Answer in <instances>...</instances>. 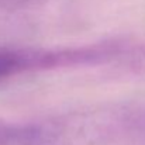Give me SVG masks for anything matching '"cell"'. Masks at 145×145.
<instances>
[{
	"mask_svg": "<svg viewBox=\"0 0 145 145\" xmlns=\"http://www.w3.org/2000/svg\"><path fill=\"white\" fill-rule=\"evenodd\" d=\"M86 63L88 51L85 47H0V83L27 72L79 68Z\"/></svg>",
	"mask_w": 145,
	"mask_h": 145,
	"instance_id": "1",
	"label": "cell"
},
{
	"mask_svg": "<svg viewBox=\"0 0 145 145\" xmlns=\"http://www.w3.org/2000/svg\"><path fill=\"white\" fill-rule=\"evenodd\" d=\"M76 140L75 116L30 123L0 120V145H69Z\"/></svg>",
	"mask_w": 145,
	"mask_h": 145,
	"instance_id": "2",
	"label": "cell"
},
{
	"mask_svg": "<svg viewBox=\"0 0 145 145\" xmlns=\"http://www.w3.org/2000/svg\"><path fill=\"white\" fill-rule=\"evenodd\" d=\"M47 0H0V11H21L38 4H42Z\"/></svg>",
	"mask_w": 145,
	"mask_h": 145,
	"instance_id": "3",
	"label": "cell"
}]
</instances>
